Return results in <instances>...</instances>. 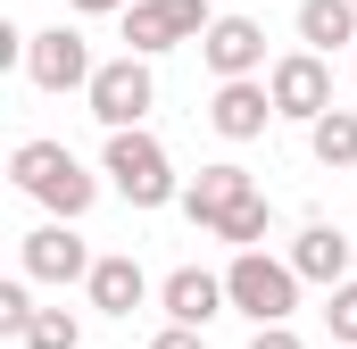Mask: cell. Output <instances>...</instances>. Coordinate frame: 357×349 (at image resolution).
Here are the masks:
<instances>
[{
	"mask_svg": "<svg viewBox=\"0 0 357 349\" xmlns=\"http://www.w3.org/2000/svg\"><path fill=\"white\" fill-rule=\"evenodd\" d=\"M274 117H282V108H274V91L258 84V75H233V84H216V100H208V125H216L225 142H258Z\"/></svg>",
	"mask_w": 357,
	"mask_h": 349,
	"instance_id": "cell-10",
	"label": "cell"
},
{
	"mask_svg": "<svg viewBox=\"0 0 357 349\" xmlns=\"http://www.w3.org/2000/svg\"><path fill=\"white\" fill-rule=\"evenodd\" d=\"M84 291H91V308H100V316H133V308L150 299V274H142V266L116 250V258H91Z\"/></svg>",
	"mask_w": 357,
	"mask_h": 349,
	"instance_id": "cell-13",
	"label": "cell"
},
{
	"mask_svg": "<svg viewBox=\"0 0 357 349\" xmlns=\"http://www.w3.org/2000/svg\"><path fill=\"white\" fill-rule=\"evenodd\" d=\"M183 208H191V225H199V233H216V242H233V250H258V242H266V225H274L266 191L250 183V167H233V158L191 174Z\"/></svg>",
	"mask_w": 357,
	"mask_h": 349,
	"instance_id": "cell-1",
	"label": "cell"
},
{
	"mask_svg": "<svg viewBox=\"0 0 357 349\" xmlns=\"http://www.w3.org/2000/svg\"><path fill=\"white\" fill-rule=\"evenodd\" d=\"M91 117L108 125V133H125V125H142L150 108H158V75H150V59L142 50H125V59H108L100 75H91Z\"/></svg>",
	"mask_w": 357,
	"mask_h": 349,
	"instance_id": "cell-5",
	"label": "cell"
},
{
	"mask_svg": "<svg viewBox=\"0 0 357 349\" xmlns=\"http://www.w3.org/2000/svg\"><path fill=\"white\" fill-rule=\"evenodd\" d=\"M25 325H33V274H8V283H0V333L17 341Z\"/></svg>",
	"mask_w": 357,
	"mask_h": 349,
	"instance_id": "cell-18",
	"label": "cell"
},
{
	"mask_svg": "<svg viewBox=\"0 0 357 349\" xmlns=\"http://www.w3.org/2000/svg\"><path fill=\"white\" fill-rule=\"evenodd\" d=\"M67 225H75V216H59V225H33V233L17 242V266H25L33 283H84V274H91V250L67 233Z\"/></svg>",
	"mask_w": 357,
	"mask_h": 349,
	"instance_id": "cell-9",
	"label": "cell"
},
{
	"mask_svg": "<svg viewBox=\"0 0 357 349\" xmlns=\"http://www.w3.org/2000/svg\"><path fill=\"white\" fill-rule=\"evenodd\" d=\"M25 349H84V325L67 316V308H33V325L17 333Z\"/></svg>",
	"mask_w": 357,
	"mask_h": 349,
	"instance_id": "cell-17",
	"label": "cell"
},
{
	"mask_svg": "<svg viewBox=\"0 0 357 349\" xmlns=\"http://www.w3.org/2000/svg\"><path fill=\"white\" fill-rule=\"evenodd\" d=\"M307 150H316V167H357V117L349 108H324V117H316V125H307Z\"/></svg>",
	"mask_w": 357,
	"mask_h": 349,
	"instance_id": "cell-16",
	"label": "cell"
},
{
	"mask_svg": "<svg viewBox=\"0 0 357 349\" xmlns=\"http://www.w3.org/2000/svg\"><path fill=\"white\" fill-rule=\"evenodd\" d=\"M158 308L175 316V325H216L225 308H233V291H225V274H208V266H175L167 283H158Z\"/></svg>",
	"mask_w": 357,
	"mask_h": 349,
	"instance_id": "cell-12",
	"label": "cell"
},
{
	"mask_svg": "<svg viewBox=\"0 0 357 349\" xmlns=\"http://www.w3.org/2000/svg\"><path fill=\"white\" fill-rule=\"evenodd\" d=\"M299 42H307V50L357 42V0H299Z\"/></svg>",
	"mask_w": 357,
	"mask_h": 349,
	"instance_id": "cell-15",
	"label": "cell"
},
{
	"mask_svg": "<svg viewBox=\"0 0 357 349\" xmlns=\"http://www.w3.org/2000/svg\"><path fill=\"white\" fill-rule=\"evenodd\" d=\"M199 59L216 67V84L258 75V67H266V25H258V17H216V25L199 34Z\"/></svg>",
	"mask_w": 357,
	"mask_h": 349,
	"instance_id": "cell-11",
	"label": "cell"
},
{
	"mask_svg": "<svg viewBox=\"0 0 357 349\" xmlns=\"http://www.w3.org/2000/svg\"><path fill=\"white\" fill-rule=\"evenodd\" d=\"M8 174H17V191H33L50 216H84L91 200H100V174H84V158L67 150V142H17L8 150Z\"/></svg>",
	"mask_w": 357,
	"mask_h": 349,
	"instance_id": "cell-2",
	"label": "cell"
},
{
	"mask_svg": "<svg viewBox=\"0 0 357 349\" xmlns=\"http://www.w3.org/2000/svg\"><path fill=\"white\" fill-rule=\"evenodd\" d=\"M225 291H233V308H241L250 325H291V308H299V266L266 258V250H233Z\"/></svg>",
	"mask_w": 357,
	"mask_h": 349,
	"instance_id": "cell-3",
	"label": "cell"
},
{
	"mask_svg": "<svg viewBox=\"0 0 357 349\" xmlns=\"http://www.w3.org/2000/svg\"><path fill=\"white\" fill-rule=\"evenodd\" d=\"M25 75H33V91H91V42L75 34V25H50V34H33L25 42Z\"/></svg>",
	"mask_w": 357,
	"mask_h": 349,
	"instance_id": "cell-7",
	"label": "cell"
},
{
	"mask_svg": "<svg viewBox=\"0 0 357 349\" xmlns=\"http://www.w3.org/2000/svg\"><path fill=\"white\" fill-rule=\"evenodd\" d=\"M291 266H299V283H349V242H341V225H307L299 242H291Z\"/></svg>",
	"mask_w": 357,
	"mask_h": 349,
	"instance_id": "cell-14",
	"label": "cell"
},
{
	"mask_svg": "<svg viewBox=\"0 0 357 349\" xmlns=\"http://www.w3.org/2000/svg\"><path fill=\"white\" fill-rule=\"evenodd\" d=\"M208 25H216L208 0H133V8H125V42H133L142 59L175 50V42H199Z\"/></svg>",
	"mask_w": 357,
	"mask_h": 349,
	"instance_id": "cell-6",
	"label": "cell"
},
{
	"mask_svg": "<svg viewBox=\"0 0 357 349\" xmlns=\"http://www.w3.org/2000/svg\"><path fill=\"white\" fill-rule=\"evenodd\" d=\"M324 325H333V341L357 349V283H333V308H324Z\"/></svg>",
	"mask_w": 357,
	"mask_h": 349,
	"instance_id": "cell-19",
	"label": "cell"
},
{
	"mask_svg": "<svg viewBox=\"0 0 357 349\" xmlns=\"http://www.w3.org/2000/svg\"><path fill=\"white\" fill-rule=\"evenodd\" d=\"M266 91H274L282 117L316 125V117L333 108V67H324V50H291V59H274V67H266Z\"/></svg>",
	"mask_w": 357,
	"mask_h": 349,
	"instance_id": "cell-8",
	"label": "cell"
},
{
	"mask_svg": "<svg viewBox=\"0 0 357 349\" xmlns=\"http://www.w3.org/2000/svg\"><path fill=\"white\" fill-rule=\"evenodd\" d=\"M100 174L133 200V208H167L175 200V158L142 133V125H125V133H108V158H100Z\"/></svg>",
	"mask_w": 357,
	"mask_h": 349,
	"instance_id": "cell-4",
	"label": "cell"
},
{
	"mask_svg": "<svg viewBox=\"0 0 357 349\" xmlns=\"http://www.w3.org/2000/svg\"><path fill=\"white\" fill-rule=\"evenodd\" d=\"M150 349H208V333H199V325H175V316H167V333H158Z\"/></svg>",
	"mask_w": 357,
	"mask_h": 349,
	"instance_id": "cell-20",
	"label": "cell"
},
{
	"mask_svg": "<svg viewBox=\"0 0 357 349\" xmlns=\"http://www.w3.org/2000/svg\"><path fill=\"white\" fill-rule=\"evenodd\" d=\"M67 8H84V17H108V8H133V0H67Z\"/></svg>",
	"mask_w": 357,
	"mask_h": 349,
	"instance_id": "cell-22",
	"label": "cell"
},
{
	"mask_svg": "<svg viewBox=\"0 0 357 349\" xmlns=\"http://www.w3.org/2000/svg\"><path fill=\"white\" fill-rule=\"evenodd\" d=\"M250 349H307V341H299L291 325H258V333H250Z\"/></svg>",
	"mask_w": 357,
	"mask_h": 349,
	"instance_id": "cell-21",
	"label": "cell"
}]
</instances>
